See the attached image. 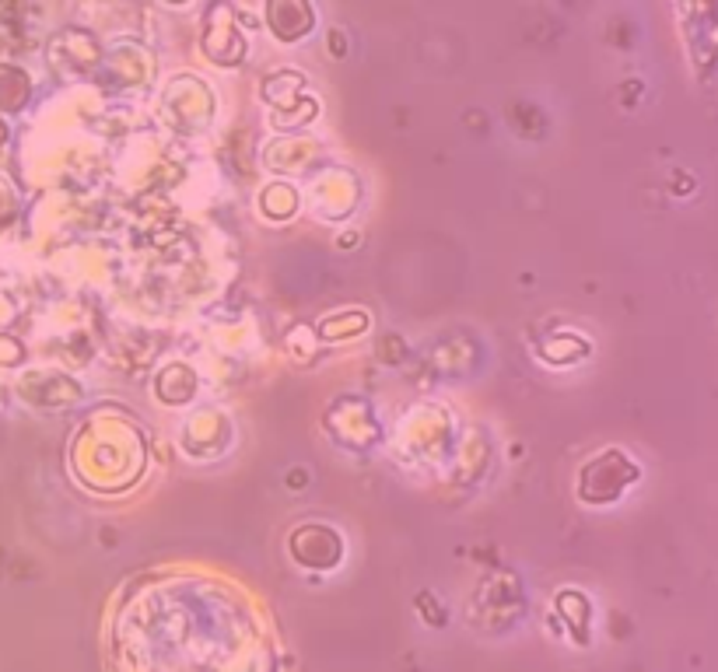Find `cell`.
<instances>
[{"instance_id": "6da1fadb", "label": "cell", "mask_w": 718, "mask_h": 672, "mask_svg": "<svg viewBox=\"0 0 718 672\" xmlns=\"http://www.w3.org/2000/svg\"><path fill=\"white\" fill-rule=\"evenodd\" d=\"M116 672H274L246 599L204 578H155L113 620Z\"/></svg>"}]
</instances>
